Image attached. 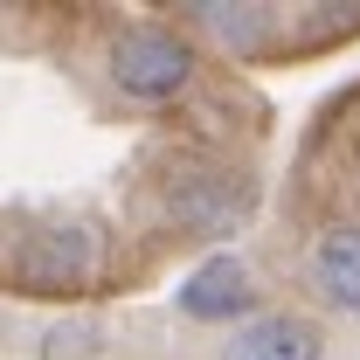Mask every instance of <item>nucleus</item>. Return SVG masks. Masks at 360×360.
Returning <instances> with one entry per match:
<instances>
[{
    "label": "nucleus",
    "instance_id": "nucleus-1",
    "mask_svg": "<svg viewBox=\"0 0 360 360\" xmlns=\"http://www.w3.org/2000/svg\"><path fill=\"white\" fill-rule=\"evenodd\" d=\"M111 84L125 90L132 104H167V97H180V90L194 84V49L180 42L174 28H153V21H139V28H125L118 42H111Z\"/></svg>",
    "mask_w": 360,
    "mask_h": 360
},
{
    "label": "nucleus",
    "instance_id": "nucleus-2",
    "mask_svg": "<svg viewBox=\"0 0 360 360\" xmlns=\"http://www.w3.org/2000/svg\"><path fill=\"white\" fill-rule=\"evenodd\" d=\"M14 264H21V277H28L35 291H77V284L97 277L104 243H97V229H84V222H49V229H35V236L21 243Z\"/></svg>",
    "mask_w": 360,
    "mask_h": 360
},
{
    "label": "nucleus",
    "instance_id": "nucleus-3",
    "mask_svg": "<svg viewBox=\"0 0 360 360\" xmlns=\"http://www.w3.org/2000/svg\"><path fill=\"white\" fill-rule=\"evenodd\" d=\"M243 208H250V187L229 174H208V167L174 174V187H167V215L180 229H194V236H229L243 222Z\"/></svg>",
    "mask_w": 360,
    "mask_h": 360
},
{
    "label": "nucleus",
    "instance_id": "nucleus-4",
    "mask_svg": "<svg viewBox=\"0 0 360 360\" xmlns=\"http://www.w3.org/2000/svg\"><path fill=\"white\" fill-rule=\"evenodd\" d=\"M180 312L208 319V326L243 319V312H250V264H243V257H208V264L180 284Z\"/></svg>",
    "mask_w": 360,
    "mask_h": 360
},
{
    "label": "nucleus",
    "instance_id": "nucleus-5",
    "mask_svg": "<svg viewBox=\"0 0 360 360\" xmlns=\"http://www.w3.org/2000/svg\"><path fill=\"white\" fill-rule=\"evenodd\" d=\"M222 360H319V326L291 312H264L222 347Z\"/></svg>",
    "mask_w": 360,
    "mask_h": 360
},
{
    "label": "nucleus",
    "instance_id": "nucleus-6",
    "mask_svg": "<svg viewBox=\"0 0 360 360\" xmlns=\"http://www.w3.org/2000/svg\"><path fill=\"white\" fill-rule=\"evenodd\" d=\"M312 284L326 305L360 312V229H326L312 250Z\"/></svg>",
    "mask_w": 360,
    "mask_h": 360
},
{
    "label": "nucleus",
    "instance_id": "nucleus-7",
    "mask_svg": "<svg viewBox=\"0 0 360 360\" xmlns=\"http://www.w3.org/2000/svg\"><path fill=\"white\" fill-rule=\"evenodd\" d=\"M187 21L194 28H208L229 56H257L270 42V7H229V0H201V7H187Z\"/></svg>",
    "mask_w": 360,
    "mask_h": 360
}]
</instances>
